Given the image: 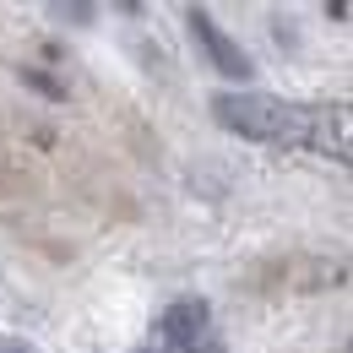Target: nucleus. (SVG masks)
I'll use <instances>...</instances> for the list:
<instances>
[{"label": "nucleus", "instance_id": "3", "mask_svg": "<svg viewBox=\"0 0 353 353\" xmlns=\"http://www.w3.org/2000/svg\"><path fill=\"white\" fill-rule=\"evenodd\" d=\"M152 332H158V343L163 348H190V343H201L207 332H212V305L201 299V294H185L174 305L158 310V321H152Z\"/></svg>", "mask_w": 353, "mask_h": 353}, {"label": "nucleus", "instance_id": "7", "mask_svg": "<svg viewBox=\"0 0 353 353\" xmlns=\"http://www.w3.org/2000/svg\"><path fill=\"white\" fill-rule=\"evenodd\" d=\"M0 353H39L28 337H0Z\"/></svg>", "mask_w": 353, "mask_h": 353}, {"label": "nucleus", "instance_id": "10", "mask_svg": "<svg viewBox=\"0 0 353 353\" xmlns=\"http://www.w3.org/2000/svg\"><path fill=\"white\" fill-rule=\"evenodd\" d=\"M343 353H353V337H348V343H343Z\"/></svg>", "mask_w": 353, "mask_h": 353}, {"label": "nucleus", "instance_id": "11", "mask_svg": "<svg viewBox=\"0 0 353 353\" xmlns=\"http://www.w3.org/2000/svg\"><path fill=\"white\" fill-rule=\"evenodd\" d=\"M136 353H158V348H136Z\"/></svg>", "mask_w": 353, "mask_h": 353}, {"label": "nucleus", "instance_id": "4", "mask_svg": "<svg viewBox=\"0 0 353 353\" xmlns=\"http://www.w3.org/2000/svg\"><path fill=\"white\" fill-rule=\"evenodd\" d=\"M272 277L294 294H326V288H343L353 277V261H337V256H294V261H277Z\"/></svg>", "mask_w": 353, "mask_h": 353}, {"label": "nucleus", "instance_id": "2", "mask_svg": "<svg viewBox=\"0 0 353 353\" xmlns=\"http://www.w3.org/2000/svg\"><path fill=\"white\" fill-rule=\"evenodd\" d=\"M185 28H190L196 49L207 54V65L218 71L223 82H234V88H250V82H256V60H250V49L234 44V39L218 28V17H212V11L190 6V11H185Z\"/></svg>", "mask_w": 353, "mask_h": 353}, {"label": "nucleus", "instance_id": "9", "mask_svg": "<svg viewBox=\"0 0 353 353\" xmlns=\"http://www.w3.org/2000/svg\"><path fill=\"white\" fill-rule=\"evenodd\" d=\"M326 17H332V22H348L353 6H343V0H326Z\"/></svg>", "mask_w": 353, "mask_h": 353}, {"label": "nucleus", "instance_id": "5", "mask_svg": "<svg viewBox=\"0 0 353 353\" xmlns=\"http://www.w3.org/2000/svg\"><path fill=\"white\" fill-rule=\"evenodd\" d=\"M17 82H22L28 92H39V98H49V103H65V98H71V88H65L60 77H49L44 65H22V71H17Z\"/></svg>", "mask_w": 353, "mask_h": 353}, {"label": "nucleus", "instance_id": "1", "mask_svg": "<svg viewBox=\"0 0 353 353\" xmlns=\"http://www.w3.org/2000/svg\"><path fill=\"white\" fill-rule=\"evenodd\" d=\"M212 120L223 131L245 136V141H261V147H299V136H305V103L277 98V92L239 88V92H218L212 98Z\"/></svg>", "mask_w": 353, "mask_h": 353}, {"label": "nucleus", "instance_id": "8", "mask_svg": "<svg viewBox=\"0 0 353 353\" xmlns=\"http://www.w3.org/2000/svg\"><path fill=\"white\" fill-rule=\"evenodd\" d=\"M185 353H223V343H218V337H212V332H207L201 343H190V348H185Z\"/></svg>", "mask_w": 353, "mask_h": 353}, {"label": "nucleus", "instance_id": "6", "mask_svg": "<svg viewBox=\"0 0 353 353\" xmlns=\"http://www.w3.org/2000/svg\"><path fill=\"white\" fill-rule=\"evenodd\" d=\"M49 17H54V22H77V28H92V22H98V6H71V0H65V6H49Z\"/></svg>", "mask_w": 353, "mask_h": 353}]
</instances>
